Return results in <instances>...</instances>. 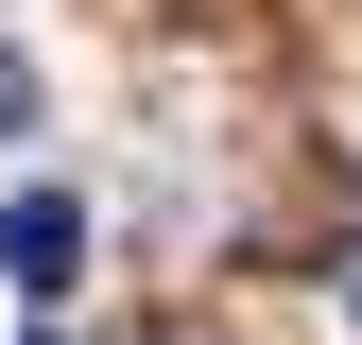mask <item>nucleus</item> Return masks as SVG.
<instances>
[{"mask_svg":"<svg viewBox=\"0 0 362 345\" xmlns=\"http://www.w3.org/2000/svg\"><path fill=\"white\" fill-rule=\"evenodd\" d=\"M0 139H35V52H0Z\"/></svg>","mask_w":362,"mask_h":345,"instance_id":"f03ea898","label":"nucleus"},{"mask_svg":"<svg viewBox=\"0 0 362 345\" xmlns=\"http://www.w3.org/2000/svg\"><path fill=\"white\" fill-rule=\"evenodd\" d=\"M0 276L52 311V293L86 276V207H69V190H18V207H0Z\"/></svg>","mask_w":362,"mask_h":345,"instance_id":"f257e3e1","label":"nucleus"}]
</instances>
